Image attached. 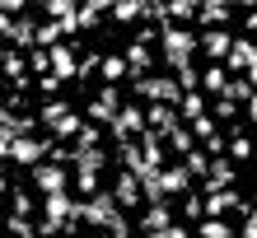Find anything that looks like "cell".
Masks as SVG:
<instances>
[{
	"label": "cell",
	"mask_w": 257,
	"mask_h": 238,
	"mask_svg": "<svg viewBox=\"0 0 257 238\" xmlns=\"http://www.w3.org/2000/svg\"><path fill=\"white\" fill-rule=\"evenodd\" d=\"M201 47V38L192 33V28H183V24H164L159 28V56H164V66L173 70H187L192 66V52Z\"/></svg>",
	"instance_id": "cell-1"
},
{
	"label": "cell",
	"mask_w": 257,
	"mask_h": 238,
	"mask_svg": "<svg viewBox=\"0 0 257 238\" xmlns=\"http://www.w3.org/2000/svg\"><path fill=\"white\" fill-rule=\"evenodd\" d=\"M136 89V98H150V108H178V103H183V84H178L173 75H141L131 84Z\"/></svg>",
	"instance_id": "cell-2"
},
{
	"label": "cell",
	"mask_w": 257,
	"mask_h": 238,
	"mask_svg": "<svg viewBox=\"0 0 257 238\" xmlns=\"http://www.w3.org/2000/svg\"><path fill=\"white\" fill-rule=\"evenodd\" d=\"M52 150H56V140H52V136H19V140H14V150H10V159L19 163V168L33 173L38 163H47Z\"/></svg>",
	"instance_id": "cell-3"
},
{
	"label": "cell",
	"mask_w": 257,
	"mask_h": 238,
	"mask_svg": "<svg viewBox=\"0 0 257 238\" xmlns=\"http://www.w3.org/2000/svg\"><path fill=\"white\" fill-rule=\"evenodd\" d=\"M28 177H33L38 196H61V191H70V168H66V163H52L47 159V163H38Z\"/></svg>",
	"instance_id": "cell-4"
},
{
	"label": "cell",
	"mask_w": 257,
	"mask_h": 238,
	"mask_svg": "<svg viewBox=\"0 0 257 238\" xmlns=\"http://www.w3.org/2000/svg\"><path fill=\"white\" fill-rule=\"evenodd\" d=\"M145 131H150L145 108H141V103H126V108L117 112V122H112V140H117V145H126V140H141Z\"/></svg>",
	"instance_id": "cell-5"
},
{
	"label": "cell",
	"mask_w": 257,
	"mask_h": 238,
	"mask_svg": "<svg viewBox=\"0 0 257 238\" xmlns=\"http://www.w3.org/2000/svg\"><path fill=\"white\" fill-rule=\"evenodd\" d=\"M234 33H229V28H206V33H201V52L210 56V66H224V61H229V52H234Z\"/></svg>",
	"instance_id": "cell-6"
},
{
	"label": "cell",
	"mask_w": 257,
	"mask_h": 238,
	"mask_svg": "<svg viewBox=\"0 0 257 238\" xmlns=\"http://www.w3.org/2000/svg\"><path fill=\"white\" fill-rule=\"evenodd\" d=\"M112 201L122 205V210L141 205V201H145V191H141V177H136V173H126V168H117V177H112Z\"/></svg>",
	"instance_id": "cell-7"
},
{
	"label": "cell",
	"mask_w": 257,
	"mask_h": 238,
	"mask_svg": "<svg viewBox=\"0 0 257 238\" xmlns=\"http://www.w3.org/2000/svg\"><path fill=\"white\" fill-rule=\"evenodd\" d=\"M159 191H164V201H169V196H192V173H187V163L164 168V173H159Z\"/></svg>",
	"instance_id": "cell-8"
},
{
	"label": "cell",
	"mask_w": 257,
	"mask_h": 238,
	"mask_svg": "<svg viewBox=\"0 0 257 238\" xmlns=\"http://www.w3.org/2000/svg\"><path fill=\"white\" fill-rule=\"evenodd\" d=\"M252 66H257V42L252 38H238L234 52H229V61H224V70H229V75H248Z\"/></svg>",
	"instance_id": "cell-9"
},
{
	"label": "cell",
	"mask_w": 257,
	"mask_h": 238,
	"mask_svg": "<svg viewBox=\"0 0 257 238\" xmlns=\"http://www.w3.org/2000/svg\"><path fill=\"white\" fill-rule=\"evenodd\" d=\"M47 56H52V75L61 80V84H66V80H80V61H75V47H70V42L52 47Z\"/></svg>",
	"instance_id": "cell-10"
},
{
	"label": "cell",
	"mask_w": 257,
	"mask_h": 238,
	"mask_svg": "<svg viewBox=\"0 0 257 238\" xmlns=\"http://www.w3.org/2000/svg\"><path fill=\"white\" fill-rule=\"evenodd\" d=\"M178 219H173V205L164 201V205H145V215H141V229L145 233H164V229H173Z\"/></svg>",
	"instance_id": "cell-11"
},
{
	"label": "cell",
	"mask_w": 257,
	"mask_h": 238,
	"mask_svg": "<svg viewBox=\"0 0 257 238\" xmlns=\"http://www.w3.org/2000/svg\"><path fill=\"white\" fill-rule=\"evenodd\" d=\"M70 112H75V108H70L66 98H52V103H42V108H38V122L47 126V131H56V126H61Z\"/></svg>",
	"instance_id": "cell-12"
},
{
	"label": "cell",
	"mask_w": 257,
	"mask_h": 238,
	"mask_svg": "<svg viewBox=\"0 0 257 238\" xmlns=\"http://www.w3.org/2000/svg\"><path fill=\"white\" fill-rule=\"evenodd\" d=\"M126 66H131V75H136V80L145 75V66H155V52H150V42H141V38L131 42V47H126Z\"/></svg>",
	"instance_id": "cell-13"
},
{
	"label": "cell",
	"mask_w": 257,
	"mask_h": 238,
	"mask_svg": "<svg viewBox=\"0 0 257 238\" xmlns=\"http://www.w3.org/2000/svg\"><path fill=\"white\" fill-rule=\"evenodd\" d=\"M229 80H234V75H229L224 66H206V70H201V89H206V94H220V98H224Z\"/></svg>",
	"instance_id": "cell-14"
},
{
	"label": "cell",
	"mask_w": 257,
	"mask_h": 238,
	"mask_svg": "<svg viewBox=\"0 0 257 238\" xmlns=\"http://www.w3.org/2000/svg\"><path fill=\"white\" fill-rule=\"evenodd\" d=\"M196 238H238V229L229 219H201V224H196Z\"/></svg>",
	"instance_id": "cell-15"
},
{
	"label": "cell",
	"mask_w": 257,
	"mask_h": 238,
	"mask_svg": "<svg viewBox=\"0 0 257 238\" xmlns=\"http://www.w3.org/2000/svg\"><path fill=\"white\" fill-rule=\"evenodd\" d=\"M229 19H234V10L229 5H201V24H210V28H229Z\"/></svg>",
	"instance_id": "cell-16"
},
{
	"label": "cell",
	"mask_w": 257,
	"mask_h": 238,
	"mask_svg": "<svg viewBox=\"0 0 257 238\" xmlns=\"http://www.w3.org/2000/svg\"><path fill=\"white\" fill-rule=\"evenodd\" d=\"M252 94H257V89H252L243 75H234V80H229V89H224V98H229L234 108H248V98H252Z\"/></svg>",
	"instance_id": "cell-17"
},
{
	"label": "cell",
	"mask_w": 257,
	"mask_h": 238,
	"mask_svg": "<svg viewBox=\"0 0 257 238\" xmlns=\"http://www.w3.org/2000/svg\"><path fill=\"white\" fill-rule=\"evenodd\" d=\"M178 117H183V122L206 117V94H183V103H178Z\"/></svg>",
	"instance_id": "cell-18"
},
{
	"label": "cell",
	"mask_w": 257,
	"mask_h": 238,
	"mask_svg": "<svg viewBox=\"0 0 257 238\" xmlns=\"http://www.w3.org/2000/svg\"><path fill=\"white\" fill-rule=\"evenodd\" d=\"M187 131H192V136L206 145V140H215V136H220V122H215V117L206 112V117H196V122H187Z\"/></svg>",
	"instance_id": "cell-19"
},
{
	"label": "cell",
	"mask_w": 257,
	"mask_h": 238,
	"mask_svg": "<svg viewBox=\"0 0 257 238\" xmlns=\"http://www.w3.org/2000/svg\"><path fill=\"white\" fill-rule=\"evenodd\" d=\"M169 10V19L173 24H192V19H201V5H192V0H173V5H164Z\"/></svg>",
	"instance_id": "cell-20"
},
{
	"label": "cell",
	"mask_w": 257,
	"mask_h": 238,
	"mask_svg": "<svg viewBox=\"0 0 257 238\" xmlns=\"http://www.w3.org/2000/svg\"><path fill=\"white\" fill-rule=\"evenodd\" d=\"M136 19H145L141 0H122V5H112V24H136Z\"/></svg>",
	"instance_id": "cell-21"
},
{
	"label": "cell",
	"mask_w": 257,
	"mask_h": 238,
	"mask_svg": "<svg viewBox=\"0 0 257 238\" xmlns=\"http://www.w3.org/2000/svg\"><path fill=\"white\" fill-rule=\"evenodd\" d=\"M126 70H131V66H126V56H117V52H112V56H103V80H108V84L126 80Z\"/></svg>",
	"instance_id": "cell-22"
},
{
	"label": "cell",
	"mask_w": 257,
	"mask_h": 238,
	"mask_svg": "<svg viewBox=\"0 0 257 238\" xmlns=\"http://www.w3.org/2000/svg\"><path fill=\"white\" fill-rule=\"evenodd\" d=\"M103 24V5H84L80 14H75V33H89V28Z\"/></svg>",
	"instance_id": "cell-23"
},
{
	"label": "cell",
	"mask_w": 257,
	"mask_h": 238,
	"mask_svg": "<svg viewBox=\"0 0 257 238\" xmlns=\"http://www.w3.org/2000/svg\"><path fill=\"white\" fill-rule=\"evenodd\" d=\"M75 191H80L84 201H94L98 191H103V182H98V173H75Z\"/></svg>",
	"instance_id": "cell-24"
},
{
	"label": "cell",
	"mask_w": 257,
	"mask_h": 238,
	"mask_svg": "<svg viewBox=\"0 0 257 238\" xmlns=\"http://www.w3.org/2000/svg\"><path fill=\"white\" fill-rule=\"evenodd\" d=\"M252 154H257V150H252L248 136H229V159H234V163H248Z\"/></svg>",
	"instance_id": "cell-25"
},
{
	"label": "cell",
	"mask_w": 257,
	"mask_h": 238,
	"mask_svg": "<svg viewBox=\"0 0 257 238\" xmlns=\"http://www.w3.org/2000/svg\"><path fill=\"white\" fill-rule=\"evenodd\" d=\"M169 145H173V150H178V154H183V159H187V154L196 150V136H192V131H187V126H178V131H173V136H169Z\"/></svg>",
	"instance_id": "cell-26"
},
{
	"label": "cell",
	"mask_w": 257,
	"mask_h": 238,
	"mask_svg": "<svg viewBox=\"0 0 257 238\" xmlns=\"http://www.w3.org/2000/svg\"><path fill=\"white\" fill-rule=\"evenodd\" d=\"M183 163H187V173H192V177H210V159H206V150H192Z\"/></svg>",
	"instance_id": "cell-27"
},
{
	"label": "cell",
	"mask_w": 257,
	"mask_h": 238,
	"mask_svg": "<svg viewBox=\"0 0 257 238\" xmlns=\"http://www.w3.org/2000/svg\"><path fill=\"white\" fill-rule=\"evenodd\" d=\"M0 66H5L10 80H24V56L19 52H0Z\"/></svg>",
	"instance_id": "cell-28"
},
{
	"label": "cell",
	"mask_w": 257,
	"mask_h": 238,
	"mask_svg": "<svg viewBox=\"0 0 257 238\" xmlns=\"http://www.w3.org/2000/svg\"><path fill=\"white\" fill-rule=\"evenodd\" d=\"M183 215L201 224V219H206V196H183Z\"/></svg>",
	"instance_id": "cell-29"
},
{
	"label": "cell",
	"mask_w": 257,
	"mask_h": 238,
	"mask_svg": "<svg viewBox=\"0 0 257 238\" xmlns=\"http://www.w3.org/2000/svg\"><path fill=\"white\" fill-rule=\"evenodd\" d=\"M210 117H215V122H234V117H238V108H234L229 98H215V108H210Z\"/></svg>",
	"instance_id": "cell-30"
},
{
	"label": "cell",
	"mask_w": 257,
	"mask_h": 238,
	"mask_svg": "<svg viewBox=\"0 0 257 238\" xmlns=\"http://www.w3.org/2000/svg\"><path fill=\"white\" fill-rule=\"evenodd\" d=\"M33 215V196L28 191H14V219H28Z\"/></svg>",
	"instance_id": "cell-31"
},
{
	"label": "cell",
	"mask_w": 257,
	"mask_h": 238,
	"mask_svg": "<svg viewBox=\"0 0 257 238\" xmlns=\"http://www.w3.org/2000/svg\"><path fill=\"white\" fill-rule=\"evenodd\" d=\"M145 238H192L187 224H173V229H164V233H145Z\"/></svg>",
	"instance_id": "cell-32"
},
{
	"label": "cell",
	"mask_w": 257,
	"mask_h": 238,
	"mask_svg": "<svg viewBox=\"0 0 257 238\" xmlns=\"http://www.w3.org/2000/svg\"><path fill=\"white\" fill-rule=\"evenodd\" d=\"M238 238H257V210L243 215V229H238Z\"/></svg>",
	"instance_id": "cell-33"
},
{
	"label": "cell",
	"mask_w": 257,
	"mask_h": 238,
	"mask_svg": "<svg viewBox=\"0 0 257 238\" xmlns=\"http://www.w3.org/2000/svg\"><path fill=\"white\" fill-rule=\"evenodd\" d=\"M243 28H248V33H257V10H248V14H243Z\"/></svg>",
	"instance_id": "cell-34"
},
{
	"label": "cell",
	"mask_w": 257,
	"mask_h": 238,
	"mask_svg": "<svg viewBox=\"0 0 257 238\" xmlns=\"http://www.w3.org/2000/svg\"><path fill=\"white\" fill-rule=\"evenodd\" d=\"M243 112H248V117H252V122H257V94L248 98V108H243Z\"/></svg>",
	"instance_id": "cell-35"
},
{
	"label": "cell",
	"mask_w": 257,
	"mask_h": 238,
	"mask_svg": "<svg viewBox=\"0 0 257 238\" xmlns=\"http://www.w3.org/2000/svg\"><path fill=\"white\" fill-rule=\"evenodd\" d=\"M5 191H10V182H5V177H0V196H5Z\"/></svg>",
	"instance_id": "cell-36"
},
{
	"label": "cell",
	"mask_w": 257,
	"mask_h": 238,
	"mask_svg": "<svg viewBox=\"0 0 257 238\" xmlns=\"http://www.w3.org/2000/svg\"><path fill=\"white\" fill-rule=\"evenodd\" d=\"M24 238H47V233H38V229H33V233H24Z\"/></svg>",
	"instance_id": "cell-37"
},
{
	"label": "cell",
	"mask_w": 257,
	"mask_h": 238,
	"mask_svg": "<svg viewBox=\"0 0 257 238\" xmlns=\"http://www.w3.org/2000/svg\"><path fill=\"white\" fill-rule=\"evenodd\" d=\"M252 210H257V187H252Z\"/></svg>",
	"instance_id": "cell-38"
}]
</instances>
